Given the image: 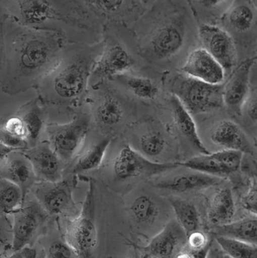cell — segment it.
<instances>
[{
    "label": "cell",
    "mask_w": 257,
    "mask_h": 258,
    "mask_svg": "<svg viewBox=\"0 0 257 258\" xmlns=\"http://www.w3.org/2000/svg\"><path fill=\"white\" fill-rule=\"evenodd\" d=\"M247 102V111L249 117L253 120H256L257 110H256V100L254 96L248 97Z\"/></svg>",
    "instance_id": "obj_41"
},
{
    "label": "cell",
    "mask_w": 257,
    "mask_h": 258,
    "mask_svg": "<svg viewBox=\"0 0 257 258\" xmlns=\"http://www.w3.org/2000/svg\"><path fill=\"white\" fill-rule=\"evenodd\" d=\"M8 133L27 141V133L22 119L15 114L2 120L1 127Z\"/></svg>",
    "instance_id": "obj_35"
},
{
    "label": "cell",
    "mask_w": 257,
    "mask_h": 258,
    "mask_svg": "<svg viewBox=\"0 0 257 258\" xmlns=\"http://www.w3.org/2000/svg\"><path fill=\"white\" fill-rule=\"evenodd\" d=\"M91 126L90 115L80 111L68 123H48L44 134L53 150L65 164L76 156Z\"/></svg>",
    "instance_id": "obj_7"
},
{
    "label": "cell",
    "mask_w": 257,
    "mask_h": 258,
    "mask_svg": "<svg viewBox=\"0 0 257 258\" xmlns=\"http://www.w3.org/2000/svg\"><path fill=\"white\" fill-rule=\"evenodd\" d=\"M186 244L191 257H198L200 252L209 247L207 237L199 230L189 234L187 237Z\"/></svg>",
    "instance_id": "obj_36"
},
{
    "label": "cell",
    "mask_w": 257,
    "mask_h": 258,
    "mask_svg": "<svg viewBox=\"0 0 257 258\" xmlns=\"http://www.w3.org/2000/svg\"><path fill=\"white\" fill-rule=\"evenodd\" d=\"M243 207L247 211L256 215L257 213V186L256 180L253 178L251 182L246 195L242 200Z\"/></svg>",
    "instance_id": "obj_38"
},
{
    "label": "cell",
    "mask_w": 257,
    "mask_h": 258,
    "mask_svg": "<svg viewBox=\"0 0 257 258\" xmlns=\"http://www.w3.org/2000/svg\"><path fill=\"white\" fill-rule=\"evenodd\" d=\"M0 176L18 185L24 199L37 181L33 166L22 151H14L1 160Z\"/></svg>",
    "instance_id": "obj_18"
},
{
    "label": "cell",
    "mask_w": 257,
    "mask_h": 258,
    "mask_svg": "<svg viewBox=\"0 0 257 258\" xmlns=\"http://www.w3.org/2000/svg\"><path fill=\"white\" fill-rule=\"evenodd\" d=\"M228 25L239 32L250 30L256 20V8L252 2H235L226 15Z\"/></svg>",
    "instance_id": "obj_26"
},
{
    "label": "cell",
    "mask_w": 257,
    "mask_h": 258,
    "mask_svg": "<svg viewBox=\"0 0 257 258\" xmlns=\"http://www.w3.org/2000/svg\"><path fill=\"white\" fill-rule=\"evenodd\" d=\"M77 184V175L69 174L57 182L38 181L32 189L39 204L48 213H75L77 208L73 192Z\"/></svg>",
    "instance_id": "obj_10"
},
{
    "label": "cell",
    "mask_w": 257,
    "mask_h": 258,
    "mask_svg": "<svg viewBox=\"0 0 257 258\" xmlns=\"http://www.w3.org/2000/svg\"><path fill=\"white\" fill-rule=\"evenodd\" d=\"M199 36L204 49L221 64L224 71L236 66V47L228 32L218 26L204 24L199 27Z\"/></svg>",
    "instance_id": "obj_12"
},
{
    "label": "cell",
    "mask_w": 257,
    "mask_h": 258,
    "mask_svg": "<svg viewBox=\"0 0 257 258\" xmlns=\"http://www.w3.org/2000/svg\"><path fill=\"white\" fill-rule=\"evenodd\" d=\"M76 255L73 250L67 244L62 241H57L53 243L47 250V257L61 258L71 257Z\"/></svg>",
    "instance_id": "obj_37"
},
{
    "label": "cell",
    "mask_w": 257,
    "mask_h": 258,
    "mask_svg": "<svg viewBox=\"0 0 257 258\" xmlns=\"http://www.w3.org/2000/svg\"><path fill=\"white\" fill-rule=\"evenodd\" d=\"M182 74L212 85L222 84L225 71L203 48L192 51L181 69Z\"/></svg>",
    "instance_id": "obj_17"
},
{
    "label": "cell",
    "mask_w": 257,
    "mask_h": 258,
    "mask_svg": "<svg viewBox=\"0 0 257 258\" xmlns=\"http://www.w3.org/2000/svg\"><path fill=\"white\" fill-rule=\"evenodd\" d=\"M37 256V252L36 249L29 246H26L18 250L17 251L13 252L10 257L14 258H33Z\"/></svg>",
    "instance_id": "obj_40"
},
{
    "label": "cell",
    "mask_w": 257,
    "mask_h": 258,
    "mask_svg": "<svg viewBox=\"0 0 257 258\" xmlns=\"http://www.w3.org/2000/svg\"><path fill=\"white\" fill-rule=\"evenodd\" d=\"M214 143L226 150L253 155V148L242 129L231 120H223L216 126L211 136Z\"/></svg>",
    "instance_id": "obj_20"
},
{
    "label": "cell",
    "mask_w": 257,
    "mask_h": 258,
    "mask_svg": "<svg viewBox=\"0 0 257 258\" xmlns=\"http://www.w3.org/2000/svg\"><path fill=\"white\" fill-rule=\"evenodd\" d=\"M236 206L231 190L228 188L216 192L208 213L209 220L215 226L232 221L236 214Z\"/></svg>",
    "instance_id": "obj_24"
},
{
    "label": "cell",
    "mask_w": 257,
    "mask_h": 258,
    "mask_svg": "<svg viewBox=\"0 0 257 258\" xmlns=\"http://www.w3.org/2000/svg\"><path fill=\"white\" fill-rule=\"evenodd\" d=\"M109 79L118 83H125L130 91L140 99L153 100L159 93L157 85L147 78L121 75Z\"/></svg>",
    "instance_id": "obj_28"
},
{
    "label": "cell",
    "mask_w": 257,
    "mask_h": 258,
    "mask_svg": "<svg viewBox=\"0 0 257 258\" xmlns=\"http://www.w3.org/2000/svg\"><path fill=\"white\" fill-rule=\"evenodd\" d=\"M121 26L109 24L102 34V51L92 72L91 86L103 79L125 75L133 66L134 60L121 35Z\"/></svg>",
    "instance_id": "obj_5"
},
{
    "label": "cell",
    "mask_w": 257,
    "mask_h": 258,
    "mask_svg": "<svg viewBox=\"0 0 257 258\" xmlns=\"http://www.w3.org/2000/svg\"><path fill=\"white\" fill-rule=\"evenodd\" d=\"M33 166L38 181L57 182L63 178L64 163L48 141L22 151Z\"/></svg>",
    "instance_id": "obj_15"
},
{
    "label": "cell",
    "mask_w": 257,
    "mask_h": 258,
    "mask_svg": "<svg viewBox=\"0 0 257 258\" xmlns=\"http://www.w3.org/2000/svg\"><path fill=\"white\" fill-rule=\"evenodd\" d=\"M181 166H183L197 171L216 176L227 175L223 167L218 159L212 153L209 155L195 156L181 162Z\"/></svg>",
    "instance_id": "obj_31"
},
{
    "label": "cell",
    "mask_w": 257,
    "mask_h": 258,
    "mask_svg": "<svg viewBox=\"0 0 257 258\" xmlns=\"http://www.w3.org/2000/svg\"><path fill=\"white\" fill-rule=\"evenodd\" d=\"M169 201L174 210L176 221L186 233L187 237L192 232L198 230L199 216L194 205L181 199H170Z\"/></svg>",
    "instance_id": "obj_27"
},
{
    "label": "cell",
    "mask_w": 257,
    "mask_h": 258,
    "mask_svg": "<svg viewBox=\"0 0 257 258\" xmlns=\"http://www.w3.org/2000/svg\"><path fill=\"white\" fill-rule=\"evenodd\" d=\"M223 85H212L181 74L172 85L175 96L192 116L218 110L224 105Z\"/></svg>",
    "instance_id": "obj_4"
},
{
    "label": "cell",
    "mask_w": 257,
    "mask_h": 258,
    "mask_svg": "<svg viewBox=\"0 0 257 258\" xmlns=\"http://www.w3.org/2000/svg\"><path fill=\"white\" fill-rule=\"evenodd\" d=\"M110 79H103L92 85V125L104 130L114 131L121 126L126 116L123 96Z\"/></svg>",
    "instance_id": "obj_8"
},
{
    "label": "cell",
    "mask_w": 257,
    "mask_h": 258,
    "mask_svg": "<svg viewBox=\"0 0 257 258\" xmlns=\"http://www.w3.org/2000/svg\"><path fill=\"white\" fill-rule=\"evenodd\" d=\"M42 211L37 205L31 204L13 213V252L33 243L45 220Z\"/></svg>",
    "instance_id": "obj_14"
},
{
    "label": "cell",
    "mask_w": 257,
    "mask_h": 258,
    "mask_svg": "<svg viewBox=\"0 0 257 258\" xmlns=\"http://www.w3.org/2000/svg\"><path fill=\"white\" fill-rule=\"evenodd\" d=\"M221 181L220 177L198 172L180 174L170 180L158 183L156 186L169 191L186 192L210 188Z\"/></svg>",
    "instance_id": "obj_22"
},
{
    "label": "cell",
    "mask_w": 257,
    "mask_h": 258,
    "mask_svg": "<svg viewBox=\"0 0 257 258\" xmlns=\"http://www.w3.org/2000/svg\"><path fill=\"white\" fill-rule=\"evenodd\" d=\"M22 120L27 133V141L29 148L34 147L39 142V139L45 133L49 117L48 108L36 96L22 105L15 112Z\"/></svg>",
    "instance_id": "obj_19"
},
{
    "label": "cell",
    "mask_w": 257,
    "mask_h": 258,
    "mask_svg": "<svg viewBox=\"0 0 257 258\" xmlns=\"http://www.w3.org/2000/svg\"><path fill=\"white\" fill-rule=\"evenodd\" d=\"M0 143L22 151L29 148L26 140L8 133L1 128H0Z\"/></svg>",
    "instance_id": "obj_39"
},
{
    "label": "cell",
    "mask_w": 257,
    "mask_h": 258,
    "mask_svg": "<svg viewBox=\"0 0 257 258\" xmlns=\"http://www.w3.org/2000/svg\"><path fill=\"white\" fill-rule=\"evenodd\" d=\"M187 235L177 221L169 222L143 249L144 257L176 256L185 247Z\"/></svg>",
    "instance_id": "obj_16"
},
{
    "label": "cell",
    "mask_w": 257,
    "mask_h": 258,
    "mask_svg": "<svg viewBox=\"0 0 257 258\" xmlns=\"http://www.w3.org/2000/svg\"><path fill=\"white\" fill-rule=\"evenodd\" d=\"M95 191V181L90 178L81 211L78 216L68 222L67 227L66 242L78 257H91L97 244Z\"/></svg>",
    "instance_id": "obj_6"
},
{
    "label": "cell",
    "mask_w": 257,
    "mask_h": 258,
    "mask_svg": "<svg viewBox=\"0 0 257 258\" xmlns=\"http://www.w3.org/2000/svg\"><path fill=\"white\" fill-rule=\"evenodd\" d=\"M170 103L174 122L180 132L201 154H211V152L205 147L199 137L196 125L192 116L173 95Z\"/></svg>",
    "instance_id": "obj_23"
},
{
    "label": "cell",
    "mask_w": 257,
    "mask_h": 258,
    "mask_svg": "<svg viewBox=\"0 0 257 258\" xmlns=\"http://www.w3.org/2000/svg\"><path fill=\"white\" fill-rule=\"evenodd\" d=\"M113 138L110 135L92 143L79 155L68 171L69 174H79L96 170L102 164Z\"/></svg>",
    "instance_id": "obj_21"
},
{
    "label": "cell",
    "mask_w": 257,
    "mask_h": 258,
    "mask_svg": "<svg viewBox=\"0 0 257 258\" xmlns=\"http://www.w3.org/2000/svg\"><path fill=\"white\" fill-rule=\"evenodd\" d=\"M185 31L182 23L168 20L152 32L146 50L152 58L158 60L170 59L182 47Z\"/></svg>",
    "instance_id": "obj_11"
},
{
    "label": "cell",
    "mask_w": 257,
    "mask_h": 258,
    "mask_svg": "<svg viewBox=\"0 0 257 258\" xmlns=\"http://www.w3.org/2000/svg\"><path fill=\"white\" fill-rule=\"evenodd\" d=\"M216 236H223L242 240L256 245L257 220L256 218H246L236 222L216 226Z\"/></svg>",
    "instance_id": "obj_25"
},
{
    "label": "cell",
    "mask_w": 257,
    "mask_h": 258,
    "mask_svg": "<svg viewBox=\"0 0 257 258\" xmlns=\"http://www.w3.org/2000/svg\"><path fill=\"white\" fill-rule=\"evenodd\" d=\"M255 58L247 59L239 64L223 85V101L233 114L240 116L250 94L251 72Z\"/></svg>",
    "instance_id": "obj_13"
},
{
    "label": "cell",
    "mask_w": 257,
    "mask_h": 258,
    "mask_svg": "<svg viewBox=\"0 0 257 258\" xmlns=\"http://www.w3.org/2000/svg\"><path fill=\"white\" fill-rule=\"evenodd\" d=\"M66 40L0 15V89L10 96L35 89L55 68Z\"/></svg>",
    "instance_id": "obj_1"
},
{
    "label": "cell",
    "mask_w": 257,
    "mask_h": 258,
    "mask_svg": "<svg viewBox=\"0 0 257 258\" xmlns=\"http://www.w3.org/2000/svg\"><path fill=\"white\" fill-rule=\"evenodd\" d=\"M24 202L23 192L18 185L4 179L0 180V206L4 213L13 214L23 207Z\"/></svg>",
    "instance_id": "obj_29"
},
{
    "label": "cell",
    "mask_w": 257,
    "mask_h": 258,
    "mask_svg": "<svg viewBox=\"0 0 257 258\" xmlns=\"http://www.w3.org/2000/svg\"><path fill=\"white\" fill-rule=\"evenodd\" d=\"M130 211L133 220L139 223H153L159 213V207L156 201L146 195L136 198L130 206Z\"/></svg>",
    "instance_id": "obj_30"
},
{
    "label": "cell",
    "mask_w": 257,
    "mask_h": 258,
    "mask_svg": "<svg viewBox=\"0 0 257 258\" xmlns=\"http://www.w3.org/2000/svg\"><path fill=\"white\" fill-rule=\"evenodd\" d=\"M18 151H22L18 149L7 146V145L0 143V159L2 160L10 154L11 153Z\"/></svg>",
    "instance_id": "obj_42"
},
{
    "label": "cell",
    "mask_w": 257,
    "mask_h": 258,
    "mask_svg": "<svg viewBox=\"0 0 257 258\" xmlns=\"http://www.w3.org/2000/svg\"><path fill=\"white\" fill-rule=\"evenodd\" d=\"M180 166L181 162H154L126 145L112 160V171L116 179L123 181L158 175Z\"/></svg>",
    "instance_id": "obj_9"
},
{
    "label": "cell",
    "mask_w": 257,
    "mask_h": 258,
    "mask_svg": "<svg viewBox=\"0 0 257 258\" xmlns=\"http://www.w3.org/2000/svg\"><path fill=\"white\" fill-rule=\"evenodd\" d=\"M103 47L102 40L95 44L64 45L58 64L35 88L39 100L61 112H70L81 105Z\"/></svg>",
    "instance_id": "obj_2"
},
{
    "label": "cell",
    "mask_w": 257,
    "mask_h": 258,
    "mask_svg": "<svg viewBox=\"0 0 257 258\" xmlns=\"http://www.w3.org/2000/svg\"><path fill=\"white\" fill-rule=\"evenodd\" d=\"M213 154L219 160L227 175L237 171L242 165L243 157L242 152L225 149Z\"/></svg>",
    "instance_id": "obj_34"
},
{
    "label": "cell",
    "mask_w": 257,
    "mask_h": 258,
    "mask_svg": "<svg viewBox=\"0 0 257 258\" xmlns=\"http://www.w3.org/2000/svg\"><path fill=\"white\" fill-rule=\"evenodd\" d=\"M166 141L164 136L158 132H151L143 135L140 140V146L144 155L154 157L164 151Z\"/></svg>",
    "instance_id": "obj_33"
},
{
    "label": "cell",
    "mask_w": 257,
    "mask_h": 258,
    "mask_svg": "<svg viewBox=\"0 0 257 258\" xmlns=\"http://www.w3.org/2000/svg\"><path fill=\"white\" fill-rule=\"evenodd\" d=\"M216 241L229 257L256 258V245L229 237L216 236Z\"/></svg>",
    "instance_id": "obj_32"
},
{
    "label": "cell",
    "mask_w": 257,
    "mask_h": 258,
    "mask_svg": "<svg viewBox=\"0 0 257 258\" xmlns=\"http://www.w3.org/2000/svg\"><path fill=\"white\" fill-rule=\"evenodd\" d=\"M0 15L30 28L55 32L68 43L98 42L80 13L77 0H0Z\"/></svg>",
    "instance_id": "obj_3"
}]
</instances>
